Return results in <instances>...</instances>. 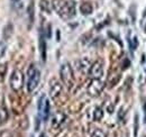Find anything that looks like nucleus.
Returning a JSON list of instances; mask_svg holds the SVG:
<instances>
[{"label":"nucleus","instance_id":"obj_13","mask_svg":"<svg viewBox=\"0 0 146 137\" xmlns=\"http://www.w3.org/2000/svg\"><path fill=\"white\" fill-rule=\"evenodd\" d=\"M104 117V110L100 107H97L93 111V120L94 121H100Z\"/></svg>","mask_w":146,"mask_h":137},{"label":"nucleus","instance_id":"obj_18","mask_svg":"<svg viewBox=\"0 0 146 137\" xmlns=\"http://www.w3.org/2000/svg\"><path fill=\"white\" fill-rule=\"evenodd\" d=\"M5 52H6V44L1 42V43H0V59L3 56Z\"/></svg>","mask_w":146,"mask_h":137},{"label":"nucleus","instance_id":"obj_10","mask_svg":"<svg viewBox=\"0 0 146 137\" xmlns=\"http://www.w3.org/2000/svg\"><path fill=\"white\" fill-rule=\"evenodd\" d=\"M76 64H78V68L81 72H88L90 70V67H91V63L88 59H82V60L78 61Z\"/></svg>","mask_w":146,"mask_h":137},{"label":"nucleus","instance_id":"obj_5","mask_svg":"<svg viewBox=\"0 0 146 137\" xmlns=\"http://www.w3.org/2000/svg\"><path fill=\"white\" fill-rule=\"evenodd\" d=\"M50 109H51V106H50L48 99L45 96L40 97V99L38 101V112H39V116L43 118V120H47L48 116H50Z\"/></svg>","mask_w":146,"mask_h":137},{"label":"nucleus","instance_id":"obj_1","mask_svg":"<svg viewBox=\"0 0 146 137\" xmlns=\"http://www.w3.org/2000/svg\"><path fill=\"white\" fill-rule=\"evenodd\" d=\"M54 10L64 19L72 18L75 15V5L72 0L65 1V0H53L52 3Z\"/></svg>","mask_w":146,"mask_h":137},{"label":"nucleus","instance_id":"obj_8","mask_svg":"<svg viewBox=\"0 0 146 137\" xmlns=\"http://www.w3.org/2000/svg\"><path fill=\"white\" fill-rule=\"evenodd\" d=\"M62 93V84L56 80V79H53L51 81V86H50V96L53 100H56L60 94Z\"/></svg>","mask_w":146,"mask_h":137},{"label":"nucleus","instance_id":"obj_6","mask_svg":"<svg viewBox=\"0 0 146 137\" xmlns=\"http://www.w3.org/2000/svg\"><path fill=\"white\" fill-rule=\"evenodd\" d=\"M104 88H105V83L102 81H100V79L92 80L91 83L88 86V93L91 97H97L102 92Z\"/></svg>","mask_w":146,"mask_h":137},{"label":"nucleus","instance_id":"obj_9","mask_svg":"<svg viewBox=\"0 0 146 137\" xmlns=\"http://www.w3.org/2000/svg\"><path fill=\"white\" fill-rule=\"evenodd\" d=\"M65 120V115L61 111L54 114V116L52 117V127L53 128H58Z\"/></svg>","mask_w":146,"mask_h":137},{"label":"nucleus","instance_id":"obj_17","mask_svg":"<svg viewBox=\"0 0 146 137\" xmlns=\"http://www.w3.org/2000/svg\"><path fill=\"white\" fill-rule=\"evenodd\" d=\"M91 137H107V135H106V133L102 129H96L92 133Z\"/></svg>","mask_w":146,"mask_h":137},{"label":"nucleus","instance_id":"obj_11","mask_svg":"<svg viewBox=\"0 0 146 137\" xmlns=\"http://www.w3.org/2000/svg\"><path fill=\"white\" fill-rule=\"evenodd\" d=\"M39 50H40V54H42V60L45 61L46 60V43H45L44 34L42 32L39 35Z\"/></svg>","mask_w":146,"mask_h":137},{"label":"nucleus","instance_id":"obj_3","mask_svg":"<svg viewBox=\"0 0 146 137\" xmlns=\"http://www.w3.org/2000/svg\"><path fill=\"white\" fill-rule=\"evenodd\" d=\"M60 75H61L62 82L70 89L73 86V83H74V74H73L72 68H71V65L69 63H63L61 65Z\"/></svg>","mask_w":146,"mask_h":137},{"label":"nucleus","instance_id":"obj_7","mask_svg":"<svg viewBox=\"0 0 146 137\" xmlns=\"http://www.w3.org/2000/svg\"><path fill=\"white\" fill-rule=\"evenodd\" d=\"M104 74V65L101 61H96L93 64H91L90 70H89V75L92 80L100 79Z\"/></svg>","mask_w":146,"mask_h":137},{"label":"nucleus","instance_id":"obj_4","mask_svg":"<svg viewBox=\"0 0 146 137\" xmlns=\"http://www.w3.org/2000/svg\"><path fill=\"white\" fill-rule=\"evenodd\" d=\"M23 86H24V74L20 70H15L10 75V88L15 92H18L21 90Z\"/></svg>","mask_w":146,"mask_h":137},{"label":"nucleus","instance_id":"obj_2","mask_svg":"<svg viewBox=\"0 0 146 137\" xmlns=\"http://www.w3.org/2000/svg\"><path fill=\"white\" fill-rule=\"evenodd\" d=\"M27 76H28V80H27V91L28 92H33L35 89L37 88L38 83H39V80H40V72L39 70L32 64L28 71H27Z\"/></svg>","mask_w":146,"mask_h":137},{"label":"nucleus","instance_id":"obj_14","mask_svg":"<svg viewBox=\"0 0 146 137\" xmlns=\"http://www.w3.org/2000/svg\"><path fill=\"white\" fill-rule=\"evenodd\" d=\"M7 119H8V111L5 107H1L0 108V124L5 122Z\"/></svg>","mask_w":146,"mask_h":137},{"label":"nucleus","instance_id":"obj_20","mask_svg":"<svg viewBox=\"0 0 146 137\" xmlns=\"http://www.w3.org/2000/svg\"><path fill=\"white\" fill-rule=\"evenodd\" d=\"M11 1H14V2H18V1H20V0H11Z\"/></svg>","mask_w":146,"mask_h":137},{"label":"nucleus","instance_id":"obj_19","mask_svg":"<svg viewBox=\"0 0 146 137\" xmlns=\"http://www.w3.org/2000/svg\"><path fill=\"white\" fill-rule=\"evenodd\" d=\"M39 137H47L46 136V134H45V133H42V134H40V136Z\"/></svg>","mask_w":146,"mask_h":137},{"label":"nucleus","instance_id":"obj_12","mask_svg":"<svg viewBox=\"0 0 146 137\" xmlns=\"http://www.w3.org/2000/svg\"><path fill=\"white\" fill-rule=\"evenodd\" d=\"M80 11L82 13V15H86V16L91 15L93 11V7L90 2H83L80 6Z\"/></svg>","mask_w":146,"mask_h":137},{"label":"nucleus","instance_id":"obj_15","mask_svg":"<svg viewBox=\"0 0 146 137\" xmlns=\"http://www.w3.org/2000/svg\"><path fill=\"white\" fill-rule=\"evenodd\" d=\"M138 127H139V117L136 114L135 120H134V136L135 137H137V135H138Z\"/></svg>","mask_w":146,"mask_h":137},{"label":"nucleus","instance_id":"obj_21","mask_svg":"<svg viewBox=\"0 0 146 137\" xmlns=\"http://www.w3.org/2000/svg\"><path fill=\"white\" fill-rule=\"evenodd\" d=\"M143 137H146V136H143Z\"/></svg>","mask_w":146,"mask_h":137},{"label":"nucleus","instance_id":"obj_16","mask_svg":"<svg viewBox=\"0 0 146 137\" xmlns=\"http://www.w3.org/2000/svg\"><path fill=\"white\" fill-rule=\"evenodd\" d=\"M40 8L44 10V11H46V13H50V3H48V1L47 0H40Z\"/></svg>","mask_w":146,"mask_h":137}]
</instances>
